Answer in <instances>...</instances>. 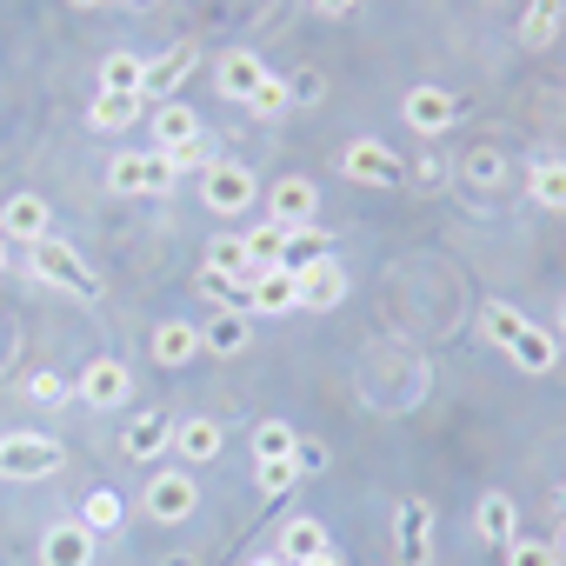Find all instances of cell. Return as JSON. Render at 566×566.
<instances>
[{
	"label": "cell",
	"instance_id": "30",
	"mask_svg": "<svg viewBox=\"0 0 566 566\" xmlns=\"http://www.w3.org/2000/svg\"><path fill=\"white\" fill-rule=\"evenodd\" d=\"M120 520H127V506H120V493H114V486H94V493L81 500V526H87L94 539H101V533H114Z\"/></svg>",
	"mask_w": 566,
	"mask_h": 566
},
{
	"label": "cell",
	"instance_id": "3",
	"mask_svg": "<svg viewBox=\"0 0 566 566\" xmlns=\"http://www.w3.org/2000/svg\"><path fill=\"white\" fill-rule=\"evenodd\" d=\"M200 200H207V213L233 220V213H247V207L260 200V180H253V167H240V160H213V167L200 174Z\"/></svg>",
	"mask_w": 566,
	"mask_h": 566
},
{
	"label": "cell",
	"instance_id": "44",
	"mask_svg": "<svg viewBox=\"0 0 566 566\" xmlns=\"http://www.w3.org/2000/svg\"><path fill=\"white\" fill-rule=\"evenodd\" d=\"M160 566H200V559H193V553H174V559H160Z\"/></svg>",
	"mask_w": 566,
	"mask_h": 566
},
{
	"label": "cell",
	"instance_id": "23",
	"mask_svg": "<svg viewBox=\"0 0 566 566\" xmlns=\"http://www.w3.org/2000/svg\"><path fill=\"white\" fill-rule=\"evenodd\" d=\"M327 546H334L327 526H321L314 513H294L287 526H280V546H273V553H280V559H294V566H307V559H321Z\"/></svg>",
	"mask_w": 566,
	"mask_h": 566
},
{
	"label": "cell",
	"instance_id": "26",
	"mask_svg": "<svg viewBox=\"0 0 566 566\" xmlns=\"http://www.w3.org/2000/svg\"><path fill=\"white\" fill-rule=\"evenodd\" d=\"M506 360H513L520 374H553V367H559V347H553V334H546V327H533V321H526V327H520V340L506 347Z\"/></svg>",
	"mask_w": 566,
	"mask_h": 566
},
{
	"label": "cell",
	"instance_id": "24",
	"mask_svg": "<svg viewBox=\"0 0 566 566\" xmlns=\"http://www.w3.org/2000/svg\"><path fill=\"white\" fill-rule=\"evenodd\" d=\"M140 114H147V101H140V94H114V87H101V94H94V107H87V127H94V134H127Z\"/></svg>",
	"mask_w": 566,
	"mask_h": 566
},
{
	"label": "cell",
	"instance_id": "36",
	"mask_svg": "<svg viewBox=\"0 0 566 566\" xmlns=\"http://www.w3.org/2000/svg\"><path fill=\"white\" fill-rule=\"evenodd\" d=\"M506 566H559V546H553V539H526V533H520V539L506 546Z\"/></svg>",
	"mask_w": 566,
	"mask_h": 566
},
{
	"label": "cell",
	"instance_id": "14",
	"mask_svg": "<svg viewBox=\"0 0 566 566\" xmlns=\"http://www.w3.org/2000/svg\"><path fill=\"white\" fill-rule=\"evenodd\" d=\"M207 273H213V280H227V287H233V301H240V314H247L253 260H247V240H240V233H213V240H207Z\"/></svg>",
	"mask_w": 566,
	"mask_h": 566
},
{
	"label": "cell",
	"instance_id": "38",
	"mask_svg": "<svg viewBox=\"0 0 566 566\" xmlns=\"http://www.w3.org/2000/svg\"><path fill=\"white\" fill-rule=\"evenodd\" d=\"M321 94H327V81H321V67H301V74L287 81V101H294V107H314Z\"/></svg>",
	"mask_w": 566,
	"mask_h": 566
},
{
	"label": "cell",
	"instance_id": "18",
	"mask_svg": "<svg viewBox=\"0 0 566 566\" xmlns=\"http://www.w3.org/2000/svg\"><path fill=\"white\" fill-rule=\"evenodd\" d=\"M147 127H154V140H160V154H180V147H193L207 127H200V114L187 107V101H160L154 114H147Z\"/></svg>",
	"mask_w": 566,
	"mask_h": 566
},
{
	"label": "cell",
	"instance_id": "29",
	"mask_svg": "<svg viewBox=\"0 0 566 566\" xmlns=\"http://www.w3.org/2000/svg\"><path fill=\"white\" fill-rule=\"evenodd\" d=\"M559 41V0H526L520 14V48H553Z\"/></svg>",
	"mask_w": 566,
	"mask_h": 566
},
{
	"label": "cell",
	"instance_id": "31",
	"mask_svg": "<svg viewBox=\"0 0 566 566\" xmlns=\"http://www.w3.org/2000/svg\"><path fill=\"white\" fill-rule=\"evenodd\" d=\"M140 81H147V61H140V54L114 48V54L101 61V87H114V94H140Z\"/></svg>",
	"mask_w": 566,
	"mask_h": 566
},
{
	"label": "cell",
	"instance_id": "39",
	"mask_svg": "<svg viewBox=\"0 0 566 566\" xmlns=\"http://www.w3.org/2000/svg\"><path fill=\"white\" fill-rule=\"evenodd\" d=\"M167 160H174V174H207L220 154H207V134H200L193 147H180V154H167Z\"/></svg>",
	"mask_w": 566,
	"mask_h": 566
},
{
	"label": "cell",
	"instance_id": "40",
	"mask_svg": "<svg viewBox=\"0 0 566 566\" xmlns=\"http://www.w3.org/2000/svg\"><path fill=\"white\" fill-rule=\"evenodd\" d=\"M467 180H473V187H493V180H500V154H493V147H473V154H467Z\"/></svg>",
	"mask_w": 566,
	"mask_h": 566
},
{
	"label": "cell",
	"instance_id": "42",
	"mask_svg": "<svg viewBox=\"0 0 566 566\" xmlns=\"http://www.w3.org/2000/svg\"><path fill=\"white\" fill-rule=\"evenodd\" d=\"M314 8H321L327 21H340V14H354V8H360V0H314Z\"/></svg>",
	"mask_w": 566,
	"mask_h": 566
},
{
	"label": "cell",
	"instance_id": "43",
	"mask_svg": "<svg viewBox=\"0 0 566 566\" xmlns=\"http://www.w3.org/2000/svg\"><path fill=\"white\" fill-rule=\"evenodd\" d=\"M253 566H294V559H280V553H260V559H253Z\"/></svg>",
	"mask_w": 566,
	"mask_h": 566
},
{
	"label": "cell",
	"instance_id": "41",
	"mask_svg": "<svg viewBox=\"0 0 566 566\" xmlns=\"http://www.w3.org/2000/svg\"><path fill=\"white\" fill-rule=\"evenodd\" d=\"M294 467L301 473H327V447L321 440H294Z\"/></svg>",
	"mask_w": 566,
	"mask_h": 566
},
{
	"label": "cell",
	"instance_id": "12",
	"mask_svg": "<svg viewBox=\"0 0 566 566\" xmlns=\"http://www.w3.org/2000/svg\"><path fill=\"white\" fill-rule=\"evenodd\" d=\"M294 280H301V307H314V314H327V307H340V301H347V266H340L334 253L301 260V266H294Z\"/></svg>",
	"mask_w": 566,
	"mask_h": 566
},
{
	"label": "cell",
	"instance_id": "15",
	"mask_svg": "<svg viewBox=\"0 0 566 566\" xmlns=\"http://www.w3.org/2000/svg\"><path fill=\"white\" fill-rule=\"evenodd\" d=\"M301 307V280H294V266H266V273H253V287H247V314H294Z\"/></svg>",
	"mask_w": 566,
	"mask_h": 566
},
{
	"label": "cell",
	"instance_id": "2",
	"mask_svg": "<svg viewBox=\"0 0 566 566\" xmlns=\"http://www.w3.org/2000/svg\"><path fill=\"white\" fill-rule=\"evenodd\" d=\"M180 174H174V160L160 154V147H127V154H114L107 160V193H127V200H140V193H167Z\"/></svg>",
	"mask_w": 566,
	"mask_h": 566
},
{
	"label": "cell",
	"instance_id": "1",
	"mask_svg": "<svg viewBox=\"0 0 566 566\" xmlns=\"http://www.w3.org/2000/svg\"><path fill=\"white\" fill-rule=\"evenodd\" d=\"M28 266H34V280L41 287H54V294H67V301H94L101 294V273L81 260V247H67V240H41V247H28Z\"/></svg>",
	"mask_w": 566,
	"mask_h": 566
},
{
	"label": "cell",
	"instance_id": "8",
	"mask_svg": "<svg viewBox=\"0 0 566 566\" xmlns=\"http://www.w3.org/2000/svg\"><path fill=\"white\" fill-rule=\"evenodd\" d=\"M400 120H407L420 140H440V134L460 120V94H453V87H433V81H427V87H407Z\"/></svg>",
	"mask_w": 566,
	"mask_h": 566
},
{
	"label": "cell",
	"instance_id": "47",
	"mask_svg": "<svg viewBox=\"0 0 566 566\" xmlns=\"http://www.w3.org/2000/svg\"><path fill=\"white\" fill-rule=\"evenodd\" d=\"M0 273H8V240H0Z\"/></svg>",
	"mask_w": 566,
	"mask_h": 566
},
{
	"label": "cell",
	"instance_id": "20",
	"mask_svg": "<svg viewBox=\"0 0 566 566\" xmlns=\"http://www.w3.org/2000/svg\"><path fill=\"white\" fill-rule=\"evenodd\" d=\"M473 533L486 539V546H513L520 539V506H513V493H480V506H473Z\"/></svg>",
	"mask_w": 566,
	"mask_h": 566
},
{
	"label": "cell",
	"instance_id": "32",
	"mask_svg": "<svg viewBox=\"0 0 566 566\" xmlns=\"http://www.w3.org/2000/svg\"><path fill=\"white\" fill-rule=\"evenodd\" d=\"M520 327H526V314H520V307H506V301H486V307H480V334H486L500 354L520 340Z\"/></svg>",
	"mask_w": 566,
	"mask_h": 566
},
{
	"label": "cell",
	"instance_id": "25",
	"mask_svg": "<svg viewBox=\"0 0 566 566\" xmlns=\"http://www.w3.org/2000/svg\"><path fill=\"white\" fill-rule=\"evenodd\" d=\"M154 360H160V367L200 360V327H193V321H160V327H154Z\"/></svg>",
	"mask_w": 566,
	"mask_h": 566
},
{
	"label": "cell",
	"instance_id": "7",
	"mask_svg": "<svg viewBox=\"0 0 566 566\" xmlns=\"http://www.w3.org/2000/svg\"><path fill=\"white\" fill-rule=\"evenodd\" d=\"M61 467V447L48 433H0V480H48Z\"/></svg>",
	"mask_w": 566,
	"mask_h": 566
},
{
	"label": "cell",
	"instance_id": "6",
	"mask_svg": "<svg viewBox=\"0 0 566 566\" xmlns=\"http://www.w3.org/2000/svg\"><path fill=\"white\" fill-rule=\"evenodd\" d=\"M266 220H273V227H287V233L321 227V187H314L307 174L273 180V187H266Z\"/></svg>",
	"mask_w": 566,
	"mask_h": 566
},
{
	"label": "cell",
	"instance_id": "28",
	"mask_svg": "<svg viewBox=\"0 0 566 566\" xmlns=\"http://www.w3.org/2000/svg\"><path fill=\"white\" fill-rule=\"evenodd\" d=\"M526 193H533L546 213H566V160H533V167H526Z\"/></svg>",
	"mask_w": 566,
	"mask_h": 566
},
{
	"label": "cell",
	"instance_id": "4",
	"mask_svg": "<svg viewBox=\"0 0 566 566\" xmlns=\"http://www.w3.org/2000/svg\"><path fill=\"white\" fill-rule=\"evenodd\" d=\"M340 174H347V180H360V187H400V180H407V160H400L387 140L360 134V140H347V147H340Z\"/></svg>",
	"mask_w": 566,
	"mask_h": 566
},
{
	"label": "cell",
	"instance_id": "45",
	"mask_svg": "<svg viewBox=\"0 0 566 566\" xmlns=\"http://www.w3.org/2000/svg\"><path fill=\"white\" fill-rule=\"evenodd\" d=\"M307 566H340V553H334V546H327V553H321V559H307Z\"/></svg>",
	"mask_w": 566,
	"mask_h": 566
},
{
	"label": "cell",
	"instance_id": "17",
	"mask_svg": "<svg viewBox=\"0 0 566 566\" xmlns=\"http://www.w3.org/2000/svg\"><path fill=\"white\" fill-rule=\"evenodd\" d=\"M41 566H94V533L81 520H54L41 533Z\"/></svg>",
	"mask_w": 566,
	"mask_h": 566
},
{
	"label": "cell",
	"instance_id": "10",
	"mask_svg": "<svg viewBox=\"0 0 566 566\" xmlns=\"http://www.w3.org/2000/svg\"><path fill=\"white\" fill-rule=\"evenodd\" d=\"M394 553H400V566H433V506L420 493H407L394 513Z\"/></svg>",
	"mask_w": 566,
	"mask_h": 566
},
{
	"label": "cell",
	"instance_id": "5",
	"mask_svg": "<svg viewBox=\"0 0 566 566\" xmlns=\"http://www.w3.org/2000/svg\"><path fill=\"white\" fill-rule=\"evenodd\" d=\"M140 506H147V520H160V526H180L193 506H200V486H193V467H160L154 480H147V493H140Z\"/></svg>",
	"mask_w": 566,
	"mask_h": 566
},
{
	"label": "cell",
	"instance_id": "33",
	"mask_svg": "<svg viewBox=\"0 0 566 566\" xmlns=\"http://www.w3.org/2000/svg\"><path fill=\"white\" fill-rule=\"evenodd\" d=\"M294 440H301V433H294L287 420H260V427H253V460H287Z\"/></svg>",
	"mask_w": 566,
	"mask_h": 566
},
{
	"label": "cell",
	"instance_id": "9",
	"mask_svg": "<svg viewBox=\"0 0 566 566\" xmlns=\"http://www.w3.org/2000/svg\"><path fill=\"white\" fill-rule=\"evenodd\" d=\"M48 233H54L48 193H8V200H0V240H8V247H41Z\"/></svg>",
	"mask_w": 566,
	"mask_h": 566
},
{
	"label": "cell",
	"instance_id": "19",
	"mask_svg": "<svg viewBox=\"0 0 566 566\" xmlns=\"http://www.w3.org/2000/svg\"><path fill=\"white\" fill-rule=\"evenodd\" d=\"M247 340H253V314L240 307H213V321L200 327V354H220V360L247 354Z\"/></svg>",
	"mask_w": 566,
	"mask_h": 566
},
{
	"label": "cell",
	"instance_id": "16",
	"mask_svg": "<svg viewBox=\"0 0 566 566\" xmlns=\"http://www.w3.org/2000/svg\"><path fill=\"white\" fill-rule=\"evenodd\" d=\"M260 81H266V61H260L253 48H227V54H220V67H213V87H220L227 101H240V107L260 94Z\"/></svg>",
	"mask_w": 566,
	"mask_h": 566
},
{
	"label": "cell",
	"instance_id": "22",
	"mask_svg": "<svg viewBox=\"0 0 566 566\" xmlns=\"http://www.w3.org/2000/svg\"><path fill=\"white\" fill-rule=\"evenodd\" d=\"M220 447H227L220 420H207V413H193V420H174V453H180L187 467H207V460H220Z\"/></svg>",
	"mask_w": 566,
	"mask_h": 566
},
{
	"label": "cell",
	"instance_id": "35",
	"mask_svg": "<svg viewBox=\"0 0 566 566\" xmlns=\"http://www.w3.org/2000/svg\"><path fill=\"white\" fill-rule=\"evenodd\" d=\"M287 107H294V101H287V81H273V74H266V81H260V94L247 101V114H253V120H280Z\"/></svg>",
	"mask_w": 566,
	"mask_h": 566
},
{
	"label": "cell",
	"instance_id": "49",
	"mask_svg": "<svg viewBox=\"0 0 566 566\" xmlns=\"http://www.w3.org/2000/svg\"><path fill=\"white\" fill-rule=\"evenodd\" d=\"M559 327H566V301H559Z\"/></svg>",
	"mask_w": 566,
	"mask_h": 566
},
{
	"label": "cell",
	"instance_id": "46",
	"mask_svg": "<svg viewBox=\"0 0 566 566\" xmlns=\"http://www.w3.org/2000/svg\"><path fill=\"white\" fill-rule=\"evenodd\" d=\"M553 546H559V566H566V520H559V539H553Z\"/></svg>",
	"mask_w": 566,
	"mask_h": 566
},
{
	"label": "cell",
	"instance_id": "13",
	"mask_svg": "<svg viewBox=\"0 0 566 566\" xmlns=\"http://www.w3.org/2000/svg\"><path fill=\"white\" fill-rule=\"evenodd\" d=\"M200 67V48L193 41H174L160 61H147V81H140V101L147 107H160V101H180V81Z\"/></svg>",
	"mask_w": 566,
	"mask_h": 566
},
{
	"label": "cell",
	"instance_id": "34",
	"mask_svg": "<svg viewBox=\"0 0 566 566\" xmlns=\"http://www.w3.org/2000/svg\"><path fill=\"white\" fill-rule=\"evenodd\" d=\"M294 480H301V467H294V453H287V460H253V486H260L266 500H280V493H287Z\"/></svg>",
	"mask_w": 566,
	"mask_h": 566
},
{
	"label": "cell",
	"instance_id": "27",
	"mask_svg": "<svg viewBox=\"0 0 566 566\" xmlns=\"http://www.w3.org/2000/svg\"><path fill=\"white\" fill-rule=\"evenodd\" d=\"M247 240V260H253V273H266V266H287V247H294V233L287 227H273V220H260L253 233H240Z\"/></svg>",
	"mask_w": 566,
	"mask_h": 566
},
{
	"label": "cell",
	"instance_id": "21",
	"mask_svg": "<svg viewBox=\"0 0 566 566\" xmlns=\"http://www.w3.org/2000/svg\"><path fill=\"white\" fill-rule=\"evenodd\" d=\"M167 447H174V420H167V413H154V407H147V413H134V420H127V433H120V453H127V460H160Z\"/></svg>",
	"mask_w": 566,
	"mask_h": 566
},
{
	"label": "cell",
	"instance_id": "11",
	"mask_svg": "<svg viewBox=\"0 0 566 566\" xmlns=\"http://www.w3.org/2000/svg\"><path fill=\"white\" fill-rule=\"evenodd\" d=\"M127 394H134V374H127L114 354H94V360L81 367V380H74V400H81V407H127Z\"/></svg>",
	"mask_w": 566,
	"mask_h": 566
},
{
	"label": "cell",
	"instance_id": "48",
	"mask_svg": "<svg viewBox=\"0 0 566 566\" xmlns=\"http://www.w3.org/2000/svg\"><path fill=\"white\" fill-rule=\"evenodd\" d=\"M74 8H101V0H74Z\"/></svg>",
	"mask_w": 566,
	"mask_h": 566
},
{
	"label": "cell",
	"instance_id": "37",
	"mask_svg": "<svg viewBox=\"0 0 566 566\" xmlns=\"http://www.w3.org/2000/svg\"><path fill=\"white\" fill-rule=\"evenodd\" d=\"M28 400H41V407H67V400H74V380H61V374L48 367V374L28 380Z\"/></svg>",
	"mask_w": 566,
	"mask_h": 566
}]
</instances>
